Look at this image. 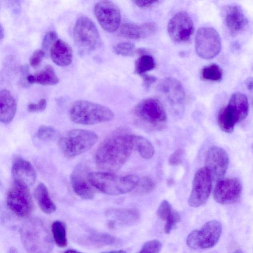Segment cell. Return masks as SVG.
Wrapping results in <instances>:
<instances>
[{"label":"cell","instance_id":"8992f818","mask_svg":"<svg viewBox=\"0 0 253 253\" xmlns=\"http://www.w3.org/2000/svg\"><path fill=\"white\" fill-rule=\"evenodd\" d=\"M73 37L77 46L83 52L93 51L101 45V37L96 25L85 16L77 20L73 29Z\"/></svg>","mask_w":253,"mask_h":253},{"label":"cell","instance_id":"ba28073f","mask_svg":"<svg viewBox=\"0 0 253 253\" xmlns=\"http://www.w3.org/2000/svg\"><path fill=\"white\" fill-rule=\"evenodd\" d=\"M222 233V225L215 220L205 223L200 230L192 231L186 239L187 245L194 249H207L218 242Z\"/></svg>","mask_w":253,"mask_h":253},{"label":"cell","instance_id":"30bf717a","mask_svg":"<svg viewBox=\"0 0 253 253\" xmlns=\"http://www.w3.org/2000/svg\"><path fill=\"white\" fill-rule=\"evenodd\" d=\"M195 49L202 58L210 59L215 57L221 49V39L218 32L211 27L199 28L195 37Z\"/></svg>","mask_w":253,"mask_h":253},{"label":"cell","instance_id":"7a4b0ae2","mask_svg":"<svg viewBox=\"0 0 253 253\" xmlns=\"http://www.w3.org/2000/svg\"><path fill=\"white\" fill-rule=\"evenodd\" d=\"M21 240L28 253H50L53 239L46 224L38 218H29L20 229Z\"/></svg>","mask_w":253,"mask_h":253},{"label":"cell","instance_id":"ac0fdd59","mask_svg":"<svg viewBox=\"0 0 253 253\" xmlns=\"http://www.w3.org/2000/svg\"><path fill=\"white\" fill-rule=\"evenodd\" d=\"M11 172L15 182L28 187L34 184L36 179L34 168L29 161L22 158H17L14 161Z\"/></svg>","mask_w":253,"mask_h":253},{"label":"cell","instance_id":"7c38bea8","mask_svg":"<svg viewBox=\"0 0 253 253\" xmlns=\"http://www.w3.org/2000/svg\"><path fill=\"white\" fill-rule=\"evenodd\" d=\"M94 12L98 22L105 31L112 33L119 28L121 12L114 2L108 0L100 1L95 4Z\"/></svg>","mask_w":253,"mask_h":253},{"label":"cell","instance_id":"d590c367","mask_svg":"<svg viewBox=\"0 0 253 253\" xmlns=\"http://www.w3.org/2000/svg\"><path fill=\"white\" fill-rule=\"evenodd\" d=\"M173 210L170 204L167 200H163L160 204L157 211L159 219L163 221H167L171 214Z\"/></svg>","mask_w":253,"mask_h":253},{"label":"cell","instance_id":"ee69618b","mask_svg":"<svg viewBox=\"0 0 253 253\" xmlns=\"http://www.w3.org/2000/svg\"><path fill=\"white\" fill-rule=\"evenodd\" d=\"M141 77L143 81L144 86L147 88L149 87L157 80V78L155 77L147 75V74L143 75Z\"/></svg>","mask_w":253,"mask_h":253},{"label":"cell","instance_id":"4dcf8cb0","mask_svg":"<svg viewBox=\"0 0 253 253\" xmlns=\"http://www.w3.org/2000/svg\"><path fill=\"white\" fill-rule=\"evenodd\" d=\"M201 78L206 81L219 82L223 77V71L220 67L213 63L205 66L201 72Z\"/></svg>","mask_w":253,"mask_h":253},{"label":"cell","instance_id":"816d5d0a","mask_svg":"<svg viewBox=\"0 0 253 253\" xmlns=\"http://www.w3.org/2000/svg\"><path fill=\"white\" fill-rule=\"evenodd\" d=\"M252 148H253V145H252Z\"/></svg>","mask_w":253,"mask_h":253},{"label":"cell","instance_id":"836d02e7","mask_svg":"<svg viewBox=\"0 0 253 253\" xmlns=\"http://www.w3.org/2000/svg\"><path fill=\"white\" fill-rule=\"evenodd\" d=\"M113 51L117 55L130 56L133 55L136 52L135 45L131 42H120L114 46Z\"/></svg>","mask_w":253,"mask_h":253},{"label":"cell","instance_id":"f1b7e54d","mask_svg":"<svg viewBox=\"0 0 253 253\" xmlns=\"http://www.w3.org/2000/svg\"><path fill=\"white\" fill-rule=\"evenodd\" d=\"M51 232L56 245L60 248L66 247L68 242L65 223L60 220L54 221L51 225Z\"/></svg>","mask_w":253,"mask_h":253},{"label":"cell","instance_id":"cb8c5ba5","mask_svg":"<svg viewBox=\"0 0 253 253\" xmlns=\"http://www.w3.org/2000/svg\"><path fill=\"white\" fill-rule=\"evenodd\" d=\"M106 215L112 218L116 224L122 225L133 224L139 220V211L135 209H110L106 211Z\"/></svg>","mask_w":253,"mask_h":253},{"label":"cell","instance_id":"7bdbcfd3","mask_svg":"<svg viewBox=\"0 0 253 253\" xmlns=\"http://www.w3.org/2000/svg\"><path fill=\"white\" fill-rule=\"evenodd\" d=\"M133 2L139 7L147 8L150 7L156 4L158 0H134Z\"/></svg>","mask_w":253,"mask_h":253},{"label":"cell","instance_id":"484cf974","mask_svg":"<svg viewBox=\"0 0 253 253\" xmlns=\"http://www.w3.org/2000/svg\"><path fill=\"white\" fill-rule=\"evenodd\" d=\"M35 195L38 204L43 212L46 214H51L56 211V205L51 200L47 187L43 183L38 184Z\"/></svg>","mask_w":253,"mask_h":253},{"label":"cell","instance_id":"e575fe53","mask_svg":"<svg viewBox=\"0 0 253 253\" xmlns=\"http://www.w3.org/2000/svg\"><path fill=\"white\" fill-rule=\"evenodd\" d=\"M36 136L42 140H53L58 136V132L52 126L43 125L38 128Z\"/></svg>","mask_w":253,"mask_h":253},{"label":"cell","instance_id":"8fae6325","mask_svg":"<svg viewBox=\"0 0 253 253\" xmlns=\"http://www.w3.org/2000/svg\"><path fill=\"white\" fill-rule=\"evenodd\" d=\"M212 181L210 172L205 166L196 171L188 201L191 207H199L207 202L211 190Z\"/></svg>","mask_w":253,"mask_h":253},{"label":"cell","instance_id":"5bb4252c","mask_svg":"<svg viewBox=\"0 0 253 253\" xmlns=\"http://www.w3.org/2000/svg\"><path fill=\"white\" fill-rule=\"evenodd\" d=\"M240 180L236 177L222 179L217 182L213 191V198L218 203L228 205L236 203L242 192Z\"/></svg>","mask_w":253,"mask_h":253},{"label":"cell","instance_id":"d4e9b609","mask_svg":"<svg viewBox=\"0 0 253 253\" xmlns=\"http://www.w3.org/2000/svg\"><path fill=\"white\" fill-rule=\"evenodd\" d=\"M29 84H37L43 85H53L59 82V78L53 68L50 65H46L39 72L30 75L27 78Z\"/></svg>","mask_w":253,"mask_h":253},{"label":"cell","instance_id":"9c48e42d","mask_svg":"<svg viewBox=\"0 0 253 253\" xmlns=\"http://www.w3.org/2000/svg\"><path fill=\"white\" fill-rule=\"evenodd\" d=\"M7 205L17 216H29L34 210V203L28 187L14 182L7 193Z\"/></svg>","mask_w":253,"mask_h":253},{"label":"cell","instance_id":"bcb514c9","mask_svg":"<svg viewBox=\"0 0 253 253\" xmlns=\"http://www.w3.org/2000/svg\"><path fill=\"white\" fill-rule=\"evenodd\" d=\"M101 253H126L123 250H118V251H112L104 252H103Z\"/></svg>","mask_w":253,"mask_h":253},{"label":"cell","instance_id":"8d00e7d4","mask_svg":"<svg viewBox=\"0 0 253 253\" xmlns=\"http://www.w3.org/2000/svg\"><path fill=\"white\" fill-rule=\"evenodd\" d=\"M162 247V244L160 241L150 240L145 243L139 253H160Z\"/></svg>","mask_w":253,"mask_h":253},{"label":"cell","instance_id":"e0dca14e","mask_svg":"<svg viewBox=\"0 0 253 253\" xmlns=\"http://www.w3.org/2000/svg\"><path fill=\"white\" fill-rule=\"evenodd\" d=\"M223 15L226 27L232 35L242 31L248 20L241 7L236 4H230L223 9Z\"/></svg>","mask_w":253,"mask_h":253},{"label":"cell","instance_id":"44dd1931","mask_svg":"<svg viewBox=\"0 0 253 253\" xmlns=\"http://www.w3.org/2000/svg\"><path fill=\"white\" fill-rule=\"evenodd\" d=\"M80 168H76L71 175V182L75 193L83 199L90 200L94 196V191L84 176Z\"/></svg>","mask_w":253,"mask_h":253},{"label":"cell","instance_id":"603a6c76","mask_svg":"<svg viewBox=\"0 0 253 253\" xmlns=\"http://www.w3.org/2000/svg\"><path fill=\"white\" fill-rule=\"evenodd\" d=\"M227 106L233 114L237 123L244 120L248 115V100L246 96L242 93L237 92L233 93Z\"/></svg>","mask_w":253,"mask_h":253},{"label":"cell","instance_id":"7402d4cb","mask_svg":"<svg viewBox=\"0 0 253 253\" xmlns=\"http://www.w3.org/2000/svg\"><path fill=\"white\" fill-rule=\"evenodd\" d=\"M17 110V103L15 98L6 89L0 92V120L7 124L12 121Z\"/></svg>","mask_w":253,"mask_h":253},{"label":"cell","instance_id":"1f68e13d","mask_svg":"<svg viewBox=\"0 0 253 253\" xmlns=\"http://www.w3.org/2000/svg\"><path fill=\"white\" fill-rule=\"evenodd\" d=\"M88 240L94 246L98 247L110 246L118 242L115 237L102 233H93L89 236Z\"/></svg>","mask_w":253,"mask_h":253},{"label":"cell","instance_id":"d6a6232c","mask_svg":"<svg viewBox=\"0 0 253 253\" xmlns=\"http://www.w3.org/2000/svg\"><path fill=\"white\" fill-rule=\"evenodd\" d=\"M155 187L154 180L149 177L144 176L139 179L133 192L136 195H143L152 192Z\"/></svg>","mask_w":253,"mask_h":253},{"label":"cell","instance_id":"d6986e66","mask_svg":"<svg viewBox=\"0 0 253 253\" xmlns=\"http://www.w3.org/2000/svg\"><path fill=\"white\" fill-rule=\"evenodd\" d=\"M157 30V25L153 22H147L140 24L125 23L121 26L120 34L127 39L138 40L153 36Z\"/></svg>","mask_w":253,"mask_h":253},{"label":"cell","instance_id":"83f0119b","mask_svg":"<svg viewBox=\"0 0 253 253\" xmlns=\"http://www.w3.org/2000/svg\"><path fill=\"white\" fill-rule=\"evenodd\" d=\"M132 143L140 156L145 159H150L155 154V149L151 143L142 136L132 135Z\"/></svg>","mask_w":253,"mask_h":253},{"label":"cell","instance_id":"277c9868","mask_svg":"<svg viewBox=\"0 0 253 253\" xmlns=\"http://www.w3.org/2000/svg\"><path fill=\"white\" fill-rule=\"evenodd\" d=\"M71 120L74 123L90 125L112 120L113 112L104 105L87 100H77L73 102L69 109Z\"/></svg>","mask_w":253,"mask_h":253},{"label":"cell","instance_id":"4fadbf2b","mask_svg":"<svg viewBox=\"0 0 253 253\" xmlns=\"http://www.w3.org/2000/svg\"><path fill=\"white\" fill-rule=\"evenodd\" d=\"M167 29L169 35L173 41L182 43L190 40L194 27L190 16L186 12L180 11L169 20Z\"/></svg>","mask_w":253,"mask_h":253},{"label":"cell","instance_id":"ab89813d","mask_svg":"<svg viewBox=\"0 0 253 253\" xmlns=\"http://www.w3.org/2000/svg\"><path fill=\"white\" fill-rule=\"evenodd\" d=\"M44 55L45 52L43 49L36 50L30 59V65L34 68L38 67L41 63Z\"/></svg>","mask_w":253,"mask_h":253},{"label":"cell","instance_id":"3957f363","mask_svg":"<svg viewBox=\"0 0 253 253\" xmlns=\"http://www.w3.org/2000/svg\"><path fill=\"white\" fill-rule=\"evenodd\" d=\"M87 178L91 186L109 195H119L132 191L139 179L135 174L121 176L105 171L90 172Z\"/></svg>","mask_w":253,"mask_h":253},{"label":"cell","instance_id":"c3c4849f","mask_svg":"<svg viewBox=\"0 0 253 253\" xmlns=\"http://www.w3.org/2000/svg\"><path fill=\"white\" fill-rule=\"evenodd\" d=\"M0 39L1 40L4 37L3 30L2 25H0Z\"/></svg>","mask_w":253,"mask_h":253},{"label":"cell","instance_id":"ffe728a7","mask_svg":"<svg viewBox=\"0 0 253 253\" xmlns=\"http://www.w3.org/2000/svg\"><path fill=\"white\" fill-rule=\"evenodd\" d=\"M50 53L52 61L59 66H67L72 62V49L67 42L61 39L57 40L52 44Z\"/></svg>","mask_w":253,"mask_h":253},{"label":"cell","instance_id":"9a60e30c","mask_svg":"<svg viewBox=\"0 0 253 253\" xmlns=\"http://www.w3.org/2000/svg\"><path fill=\"white\" fill-rule=\"evenodd\" d=\"M229 156L223 148L213 146L207 152L205 167L211 173L212 180L218 181L223 178L228 169Z\"/></svg>","mask_w":253,"mask_h":253},{"label":"cell","instance_id":"f907efd6","mask_svg":"<svg viewBox=\"0 0 253 253\" xmlns=\"http://www.w3.org/2000/svg\"><path fill=\"white\" fill-rule=\"evenodd\" d=\"M233 253H243L241 250H237Z\"/></svg>","mask_w":253,"mask_h":253},{"label":"cell","instance_id":"f35d334b","mask_svg":"<svg viewBox=\"0 0 253 253\" xmlns=\"http://www.w3.org/2000/svg\"><path fill=\"white\" fill-rule=\"evenodd\" d=\"M57 38V34L54 31H50L46 33L42 42V47L43 50H47L49 48L50 49L52 44L58 40Z\"/></svg>","mask_w":253,"mask_h":253},{"label":"cell","instance_id":"4316f807","mask_svg":"<svg viewBox=\"0 0 253 253\" xmlns=\"http://www.w3.org/2000/svg\"><path fill=\"white\" fill-rule=\"evenodd\" d=\"M217 123L219 128L226 133H231L237 123L231 111L227 106L221 108L217 115Z\"/></svg>","mask_w":253,"mask_h":253},{"label":"cell","instance_id":"f546056e","mask_svg":"<svg viewBox=\"0 0 253 253\" xmlns=\"http://www.w3.org/2000/svg\"><path fill=\"white\" fill-rule=\"evenodd\" d=\"M156 67V62L153 56L148 54L140 56L136 61L135 72L140 76L153 69Z\"/></svg>","mask_w":253,"mask_h":253},{"label":"cell","instance_id":"52a82bcc","mask_svg":"<svg viewBox=\"0 0 253 253\" xmlns=\"http://www.w3.org/2000/svg\"><path fill=\"white\" fill-rule=\"evenodd\" d=\"M133 112L142 124L152 128L162 129L167 121V114L163 105L156 98L143 100L135 106Z\"/></svg>","mask_w":253,"mask_h":253},{"label":"cell","instance_id":"2e32d148","mask_svg":"<svg viewBox=\"0 0 253 253\" xmlns=\"http://www.w3.org/2000/svg\"><path fill=\"white\" fill-rule=\"evenodd\" d=\"M158 88L175 112L182 109L185 101L186 93L179 81L173 78H165L159 84Z\"/></svg>","mask_w":253,"mask_h":253},{"label":"cell","instance_id":"7dc6e473","mask_svg":"<svg viewBox=\"0 0 253 253\" xmlns=\"http://www.w3.org/2000/svg\"><path fill=\"white\" fill-rule=\"evenodd\" d=\"M64 253H82L77 251L75 250H68L66 251Z\"/></svg>","mask_w":253,"mask_h":253},{"label":"cell","instance_id":"74e56055","mask_svg":"<svg viewBox=\"0 0 253 253\" xmlns=\"http://www.w3.org/2000/svg\"><path fill=\"white\" fill-rule=\"evenodd\" d=\"M180 220L179 212L173 210L170 216L166 221L164 231L166 234L169 233Z\"/></svg>","mask_w":253,"mask_h":253},{"label":"cell","instance_id":"681fc988","mask_svg":"<svg viewBox=\"0 0 253 253\" xmlns=\"http://www.w3.org/2000/svg\"><path fill=\"white\" fill-rule=\"evenodd\" d=\"M8 253H18L16 249L14 248H11L9 250Z\"/></svg>","mask_w":253,"mask_h":253},{"label":"cell","instance_id":"6da1fadb","mask_svg":"<svg viewBox=\"0 0 253 253\" xmlns=\"http://www.w3.org/2000/svg\"><path fill=\"white\" fill-rule=\"evenodd\" d=\"M132 136L123 128L110 133L96 152L95 162L98 169L112 173L120 169L133 149Z\"/></svg>","mask_w":253,"mask_h":253},{"label":"cell","instance_id":"5b68a950","mask_svg":"<svg viewBox=\"0 0 253 253\" xmlns=\"http://www.w3.org/2000/svg\"><path fill=\"white\" fill-rule=\"evenodd\" d=\"M98 138V135L93 131L72 129L60 138L59 148L65 157L73 158L89 150L96 143Z\"/></svg>","mask_w":253,"mask_h":253},{"label":"cell","instance_id":"60d3db41","mask_svg":"<svg viewBox=\"0 0 253 253\" xmlns=\"http://www.w3.org/2000/svg\"><path fill=\"white\" fill-rule=\"evenodd\" d=\"M183 154V149H177L170 155L169 159V164L172 166H177L180 164L182 162Z\"/></svg>","mask_w":253,"mask_h":253},{"label":"cell","instance_id":"f6af8a7d","mask_svg":"<svg viewBox=\"0 0 253 253\" xmlns=\"http://www.w3.org/2000/svg\"><path fill=\"white\" fill-rule=\"evenodd\" d=\"M245 85L249 92L251 101L253 104V77H249L245 81Z\"/></svg>","mask_w":253,"mask_h":253},{"label":"cell","instance_id":"b9f144b4","mask_svg":"<svg viewBox=\"0 0 253 253\" xmlns=\"http://www.w3.org/2000/svg\"><path fill=\"white\" fill-rule=\"evenodd\" d=\"M47 105L46 100L41 99L37 104L31 103L28 105V110L31 112H42L44 111Z\"/></svg>","mask_w":253,"mask_h":253}]
</instances>
